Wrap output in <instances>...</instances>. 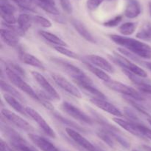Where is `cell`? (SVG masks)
<instances>
[{
    "mask_svg": "<svg viewBox=\"0 0 151 151\" xmlns=\"http://www.w3.org/2000/svg\"><path fill=\"white\" fill-rule=\"evenodd\" d=\"M109 36L112 41L138 57L145 59H151V47L149 44L125 36L111 34Z\"/></svg>",
    "mask_w": 151,
    "mask_h": 151,
    "instance_id": "obj_1",
    "label": "cell"
},
{
    "mask_svg": "<svg viewBox=\"0 0 151 151\" xmlns=\"http://www.w3.org/2000/svg\"><path fill=\"white\" fill-rule=\"evenodd\" d=\"M4 72H5V74L7 75V77L10 80V82H12V84H14L16 87L20 89L21 90L24 92L25 93H27L28 96H30L34 100L39 102V97H38V93H36L32 88V87L29 85L23 79L22 76L15 72L8 65H6L5 68H4Z\"/></svg>",
    "mask_w": 151,
    "mask_h": 151,
    "instance_id": "obj_2",
    "label": "cell"
},
{
    "mask_svg": "<svg viewBox=\"0 0 151 151\" xmlns=\"http://www.w3.org/2000/svg\"><path fill=\"white\" fill-rule=\"evenodd\" d=\"M110 59L113 61L114 63L120 66L122 69H125L141 78H146L147 77V73L145 70L140 68L137 64L131 62V59H127L124 55L121 54L120 53L114 52L113 56L109 55Z\"/></svg>",
    "mask_w": 151,
    "mask_h": 151,
    "instance_id": "obj_3",
    "label": "cell"
},
{
    "mask_svg": "<svg viewBox=\"0 0 151 151\" xmlns=\"http://www.w3.org/2000/svg\"><path fill=\"white\" fill-rule=\"evenodd\" d=\"M50 60L57 65H58L60 68H61L68 75L72 77V79L75 82L81 81H91L89 77L87 76L86 74L82 70H81L75 65H72V64L69 63L66 61L63 60V59H58V58H51Z\"/></svg>",
    "mask_w": 151,
    "mask_h": 151,
    "instance_id": "obj_4",
    "label": "cell"
},
{
    "mask_svg": "<svg viewBox=\"0 0 151 151\" xmlns=\"http://www.w3.org/2000/svg\"><path fill=\"white\" fill-rule=\"evenodd\" d=\"M105 84L114 91H116L117 93L124 95L125 97L131 98V99H135L137 101L145 100V97L144 96V95L142 94L141 92L137 91L136 89L122 82L111 80L108 82H105Z\"/></svg>",
    "mask_w": 151,
    "mask_h": 151,
    "instance_id": "obj_5",
    "label": "cell"
},
{
    "mask_svg": "<svg viewBox=\"0 0 151 151\" xmlns=\"http://www.w3.org/2000/svg\"><path fill=\"white\" fill-rule=\"evenodd\" d=\"M3 130L8 137L12 146L18 151H38L36 148L29 144L25 139H24L19 133H16L13 129L4 127Z\"/></svg>",
    "mask_w": 151,
    "mask_h": 151,
    "instance_id": "obj_6",
    "label": "cell"
},
{
    "mask_svg": "<svg viewBox=\"0 0 151 151\" xmlns=\"http://www.w3.org/2000/svg\"><path fill=\"white\" fill-rule=\"evenodd\" d=\"M61 109L66 113L69 116L72 117L75 119L78 120L80 122L85 123L87 124H93L94 121L90 116H88L86 113L83 112L81 109L75 107L72 104L68 102H63L61 104Z\"/></svg>",
    "mask_w": 151,
    "mask_h": 151,
    "instance_id": "obj_7",
    "label": "cell"
},
{
    "mask_svg": "<svg viewBox=\"0 0 151 151\" xmlns=\"http://www.w3.org/2000/svg\"><path fill=\"white\" fill-rule=\"evenodd\" d=\"M26 112L28 116L30 117L34 121L36 122L38 127L43 130V132L46 135H47L50 137L53 138V139H55L56 137L55 132L53 130V129L50 127V124L46 121V120L43 118L42 115L38 111L35 110H34L32 107H26Z\"/></svg>",
    "mask_w": 151,
    "mask_h": 151,
    "instance_id": "obj_8",
    "label": "cell"
},
{
    "mask_svg": "<svg viewBox=\"0 0 151 151\" xmlns=\"http://www.w3.org/2000/svg\"><path fill=\"white\" fill-rule=\"evenodd\" d=\"M32 75L35 79V81H37L38 85L43 89L44 93H46L50 98V99L55 101L60 100V97L59 93L42 74L37 72V71H32Z\"/></svg>",
    "mask_w": 151,
    "mask_h": 151,
    "instance_id": "obj_9",
    "label": "cell"
},
{
    "mask_svg": "<svg viewBox=\"0 0 151 151\" xmlns=\"http://www.w3.org/2000/svg\"><path fill=\"white\" fill-rule=\"evenodd\" d=\"M52 78L54 80L55 82L57 84L58 86L60 87L61 89H63V90H65L66 92H67L68 93H69L70 95L73 96L74 97H76L78 99H81L82 98V95L81 93L80 92V90L77 88L76 86L74 85L72 83H71L69 80L66 79L65 77L59 75L58 73H52L51 74Z\"/></svg>",
    "mask_w": 151,
    "mask_h": 151,
    "instance_id": "obj_10",
    "label": "cell"
},
{
    "mask_svg": "<svg viewBox=\"0 0 151 151\" xmlns=\"http://www.w3.org/2000/svg\"><path fill=\"white\" fill-rule=\"evenodd\" d=\"M1 115L10 122L16 125V127L22 129V130H25V131H32L33 130L32 126L29 124L28 121H27L24 118H22L21 116L18 115L15 113L11 112L9 110L5 109V108H2L1 109Z\"/></svg>",
    "mask_w": 151,
    "mask_h": 151,
    "instance_id": "obj_11",
    "label": "cell"
},
{
    "mask_svg": "<svg viewBox=\"0 0 151 151\" xmlns=\"http://www.w3.org/2000/svg\"><path fill=\"white\" fill-rule=\"evenodd\" d=\"M66 132L68 136L81 147L84 148L87 151H103L100 150L97 147H96L92 143L87 140L78 131L74 130L72 127H66Z\"/></svg>",
    "mask_w": 151,
    "mask_h": 151,
    "instance_id": "obj_12",
    "label": "cell"
},
{
    "mask_svg": "<svg viewBox=\"0 0 151 151\" xmlns=\"http://www.w3.org/2000/svg\"><path fill=\"white\" fill-rule=\"evenodd\" d=\"M89 100L96 107L103 110L105 112L111 114V115H113L116 117L123 116V113L119 110V109H118L113 104L108 102L106 99H100V98L97 97H91Z\"/></svg>",
    "mask_w": 151,
    "mask_h": 151,
    "instance_id": "obj_13",
    "label": "cell"
},
{
    "mask_svg": "<svg viewBox=\"0 0 151 151\" xmlns=\"http://www.w3.org/2000/svg\"><path fill=\"white\" fill-rule=\"evenodd\" d=\"M113 121L118 124L119 127L123 128L128 133H131L134 136L137 137L142 138V139H145L143 134L142 133L139 127V123H134L132 121H128L126 120H124L123 118H121L119 117H115L113 118Z\"/></svg>",
    "mask_w": 151,
    "mask_h": 151,
    "instance_id": "obj_14",
    "label": "cell"
},
{
    "mask_svg": "<svg viewBox=\"0 0 151 151\" xmlns=\"http://www.w3.org/2000/svg\"><path fill=\"white\" fill-rule=\"evenodd\" d=\"M86 58L88 62L94 65V66L103 70L106 72L110 73H112L114 72V68L112 66L111 62H109L105 58L102 57V56H98V55L91 54L86 56Z\"/></svg>",
    "mask_w": 151,
    "mask_h": 151,
    "instance_id": "obj_15",
    "label": "cell"
},
{
    "mask_svg": "<svg viewBox=\"0 0 151 151\" xmlns=\"http://www.w3.org/2000/svg\"><path fill=\"white\" fill-rule=\"evenodd\" d=\"M28 136L29 139L35 144V146L38 147L42 151H60L55 145L42 136L30 133L28 134Z\"/></svg>",
    "mask_w": 151,
    "mask_h": 151,
    "instance_id": "obj_16",
    "label": "cell"
},
{
    "mask_svg": "<svg viewBox=\"0 0 151 151\" xmlns=\"http://www.w3.org/2000/svg\"><path fill=\"white\" fill-rule=\"evenodd\" d=\"M70 22L72 24V25L73 26V28H75V30L83 38H85L86 41H89L91 43H96L95 38L93 36L92 34L91 33L89 30L87 29L86 27L85 26L83 23L82 22H81L78 19H75V18H72L70 19Z\"/></svg>",
    "mask_w": 151,
    "mask_h": 151,
    "instance_id": "obj_17",
    "label": "cell"
},
{
    "mask_svg": "<svg viewBox=\"0 0 151 151\" xmlns=\"http://www.w3.org/2000/svg\"><path fill=\"white\" fill-rule=\"evenodd\" d=\"M1 38L2 41L10 47H17L19 44V35L11 30L1 28Z\"/></svg>",
    "mask_w": 151,
    "mask_h": 151,
    "instance_id": "obj_18",
    "label": "cell"
},
{
    "mask_svg": "<svg viewBox=\"0 0 151 151\" xmlns=\"http://www.w3.org/2000/svg\"><path fill=\"white\" fill-rule=\"evenodd\" d=\"M19 59L24 64L30 65V66L34 67L35 68H38V69L42 70H45V67H44L42 62H41L38 58L34 56L33 55L29 54V53H26L24 51H20L19 53Z\"/></svg>",
    "mask_w": 151,
    "mask_h": 151,
    "instance_id": "obj_19",
    "label": "cell"
},
{
    "mask_svg": "<svg viewBox=\"0 0 151 151\" xmlns=\"http://www.w3.org/2000/svg\"><path fill=\"white\" fill-rule=\"evenodd\" d=\"M142 12L141 5L138 0H129L125 7L124 15L129 19H135Z\"/></svg>",
    "mask_w": 151,
    "mask_h": 151,
    "instance_id": "obj_20",
    "label": "cell"
},
{
    "mask_svg": "<svg viewBox=\"0 0 151 151\" xmlns=\"http://www.w3.org/2000/svg\"><path fill=\"white\" fill-rule=\"evenodd\" d=\"M76 83L78 86H80V87H81V88H83L84 90H86V92H88L90 94L92 95L93 97H97V98H100V99H106V96H105L104 93L94 87L92 81H91H91H78V82Z\"/></svg>",
    "mask_w": 151,
    "mask_h": 151,
    "instance_id": "obj_21",
    "label": "cell"
},
{
    "mask_svg": "<svg viewBox=\"0 0 151 151\" xmlns=\"http://www.w3.org/2000/svg\"><path fill=\"white\" fill-rule=\"evenodd\" d=\"M3 98H4V101L11 107L12 108L17 111L18 113H21L22 115H27L26 112V107H24L23 105L20 103L19 99H16L14 96L9 95L7 93H4L3 94Z\"/></svg>",
    "mask_w": 151,
    "mask_h": 151,
    "instance_id": "obj_22",
    "label": "cell"
},
{
    "mask_svg": "<svg viewBox=\"0 0 151 151\" xmlns=\"http://www.w3.org/2000/svg\"><path fill=\"white\" fill-rule=\"evenodd\" d=\"M83 65H85L86 68L90 72L94 74V75H95L97 78L101 79L102 81H103L104 82H108V81L111 80V79L110 76L106 73V71L100 69V68H97V67L94 66V65L91 64L90 62H83Z\"/></svg>",
    "mask_w": 151,
    "mask_h": 151,
    "instance_id": "obj_23",
    "label": "cell"
},
{
    "mask_svg": "<svg viewBox=\"0 0 151 151\" xmlns=\"http://www.w3.org/2000/svg\"><path fill=\"white\" fill-rule=\"evenodd\" d=\"M32 22H33V16L27 13H22L19 15L17 19L18 26L24 33L31 28Z\"/></svg>",
    "mask_w": 151,
    "mask_h": 151,
    "instance_id": "obj_24",
    "label": "cell"
},
{
    "mask_svg": "<svg viewBox=\"0 0 151 151\" xmlns=\"http://www.w3.org/2000/svg\"><path fill=\"white\" fill-rule=\"evenodd\" d=\"M0 11L1 19L15 16L16 7L9 1V0H0Z\"/></svg>",
    "mask_w": 151,
    "mask_h": 151,
    "instance_id": "obj_25",
    "label": "cell"
},
{
    "mask_svg": "<svg viewBox=\"0 0 151 151\" xmlns=\"http://www.w3.org/2000/svg\"><path fill=\"white\" fill-rule=\"evenodd\" d=\"M39 34L47 41H48L49 42H50L51 44H55V46H63V47H66L67 44L63 40H62L61 38H59L58 36H57L56 35H55L54 33H52L48 32V31L46 30H39Z\"/></svg>",
    "mask_w": 151,
    "mask_h": 151,
    "instance_id": "obj_26",
    "label": "cell"
},
{
    "mask_svg": "<svg viewBox=\"0 0 151 151\" xmlns=\"http://www.w3.org/2000/svg\"><path fill=\"white\" fill-rule=\"evenodd\" d=\"M33 1L35 4V5L41 7L42 10H44L47 13L52 15H60L59 10H58L57 7L55 6V4H54V3L40 1V0H33Z\"/></svg>",
    "mask_w": 151,
    "mask_h": 151,
    "instance_id": "obj_27",
    "label": "cell"
},
{
    "mask_svg": "<svg viewBox=\"0 0 151 151\" xmlns=\"http://www.w3.org/2000/svg\"><path fill=\"white\" fill-rule=\"evenodd\" d=\"M97 133V136L100 138L101 140H103V142L106 144H107L109 147H114L115 145V140L113 137H112L111 135L110 134L109 131L106 129H100V130H97L96 132Z\"/></svg>",
    "mask_w": 151,
    "mask_h": 151,
    "instance_id": "obj_28",
    "label": "cell"
},
{
    "mask_svg": "<svg viewBox=\"0 0 151 151\" xmlns=\"http://www.w3.org/2000/svg\"><path fill=\"white\" fill-rule=\"evenodd\" d=\"M137 38L142 40H150L151 39V23L146 22L145 23L139 30L136 34Z\"/></svg>",
    "mask_w": 151,
    "mask_h": 151,
    "instance_id": "obj_29",
    "label": "cell"
},
{
    "mask_svg": "<svg viewBox=\"0 0 151 151\" xmlns=\"http://www.w3.org/2000/svg\"><path fill=\"white\" fill-rule=\"evenodd\" d=\"M137 24L135 22H125L119 27V32L122 34V36L132 35L137 29Z\"/></svg>",
    "mask_w": 151,
    "mask_h": 151,
    "instance_id": "obj_30",
    "label": "cell"
},
{
    "mask_svg": "<svg viewBox=\"0 0 151 151\" xmlns=\"http://www.w3.org/2000/svg\"><path fill=\"white\" fill-rule=\"evenodd\" d=\"M1 88L3 91L7 93V94L11 95L19 100H23V96H22V94L15 87H13L10 84H7L6 81H3V80L1 81Z\"/></svg>",
    "mask_w": 151,
    "mask_h": 151,
    "instance_id": "obj_31",
    "label": "cell"
},
{
    "mask_svg": "<svg viewBox=\"0 0 151 151\" xmlns=\"http://www.w3.org/2000/svg\"><path fill=\"white\" fill-rule=\"evenodd\" d=\"M11 1L23 10L32 12L36 10L37 6L34 3L33 0H11Z\"/></svg>",
    "mask_w": 151,
    "mask_h": 151,
    "instance_id": "obj_32",
    "label": "cell"
},
{
    "mask_svg": "<svg viewBox=\"0 0 151 151\" xmlns=\"http://www.w3.org/2000/svg\"><path fill=\"white\" fill-rule=\"evenodd\" d=\"M54 49L58 52V53H60L61 55L65 56H67V57L71 58V59H79L80 57L76 53H75L72 50H69L68 48H66V47H63V46H54Z\"/></svg>",
    "mask_w": 151,
    "mask_h": 151,
    "instance_id": "obj_33",
    "label": "cell"
},
{
    "mask_svg": "<svg viewBox=\"0 0 151 151\" xmlns=\"http://www.w3.org/2000/svg\"><path fill=\"white\" fill-rule=\"evenodd\" d=\"M125 100L128 102V103L130 104V105H131V106L134 108V109H136L137 111H139V113H141L143 114V115H146L147 117H148V118H151V115L149 114V113L147 112V111L145 109V108L143 107L142 105H140L137 102V100L131 99V98H128V97H125Z\"/></svg>",
    "mask_w": 151,
    "mask_h": 151,
    "instance_id": "obj_34",
    "label": "cell"
},
{
    "mask_svg": "<svg viewBox=\"0 0 151 151\" xmlns=\"http://www.w3.org/2000/svg\"><path fill=\"white\" fill-rule=\"evenodd\" d=\"M33 22H35V24L42 27V28H49L52 27V22L49 19L44 17V16H38V15L33 16Z\"/></svg>",
    "mask_w": 151,
    "mask_h": 151,
    "instance_id": "obj_35",
    "label": "cell"
},
{
    "mask_svg": "<svg viewBox=\"0 0 151 151\" xmlns=\"http://www.w3.org/2000/svg\"><path fill=\"white\" fill-rule=\"evenodd\" d=\"M135 84L137 85V87H138V89L140 90L141 93H147V94L151 95V84H150L145 82L144 81L140 79L139 81H138L137 83H135Z\"/></svg>",
    "mask_w": 151,
    "mask_h": 151,
    "instance_id": "obj_36",
    "label": "cell"
},
{
    "mask_svg": "<svg viewBox=\"0 0 151 151\" xmlns=\"http://www.w3.org/2000/svg\"><path fill=\"white\" fill-rule=\"evenodd\" d=\"M54 115L55 116V118H57L58 121H60V122L63 123V124H67V125L70 126V127H72V128L74 127V128L78 129V130H82V127H80L78 124H75V123L72 122V121H71L70 120L66 119V118H65L64 117H63L61 115H60V114L57 113H54Z\"/></svg>",
    "mask_w": 151,
    "mask_h": 151,
    "instance_id": "obj_37",
    "label": "cell"
},
{
    "mask_svg": "<svg viewBox=\"0 0 151 151\" xmlns=\"http://www.w3.org/2000/svg\"><path fill=\"white\" fill-rule=\"evenodd\" d=\"M59 1H60V6L63 11L67 14H71L73 11V7H72L70 0H59Z\"/></svg>",
    "mask_w": 151,
    "mask_h": 151,
    "instance_id": "obj_38",
    "label": "cell"
},
{
    "mask_svg": "<svg viewBox=\"0 0 151 151\" xmlns=\"http://www.w3.org/2000/svg\"><path fill=\"white\" fill-rule=\"evenodd\" d=\"M122 20V16H120V15H119V16H115V17L113 18V19L106 22L103 25H104V26L108 27V28H113V27L117 26V25L119 24V22H120Z\"/></svg>",
    "mask_w": 151,
    "mask_h": 151,
    "instance_id": "obj_39",
    "label": "cell"
},
{
    "mask_svg": "<svg viewBox=\"0 0 151 151\" xmlns=\"http://www.w3.org/2000/svg\"><path fill=\"white\" fill-rule=\"evenodd\" d=\"M104 1L105 0H87L86 6L88 10H94Z\"/></svg>",
    "mask_w": 151,
    "mask_h": 151,
    "instance_id": "obj_40",
    "label": "cell"
},
{
    "mask_svg": "<svg viewBox=\"0 0 151 151\" xmlns=\"http://www.w3.org/2000/svg\"><path fill=\"white\" fill-rule=\"evenodd\" d=\"M139 127L140 130H141L143 136H144L146 139H148L151 140V129L148 128V127L143 125V124H139Z\"/></svg>",
    "mask_w": 151,
    "mask_h": 151,
    "instance_id": "obj_41",
    "label": "cell"
},
{
    "mask_svg": "<svg viewBox=\"0 0 151 151\" xmlns=\"http://www.w3.org/2000/svg\"><path fill=\"white\" fill-rule=\"evenodd\" d=\"M124 113H125V115H127L128 117H129L131 119H132L133 121H135L136 123H139V118L137 116V115H136L135 113L134 112V111L131 110L130 108L128 107H125L124 108Z\"/></svg>",
    "mask_w": 151,
    "mask_h": 151,
    "instance_id": "obj_42",
    "label": "cell"
},
{
    "mask_svg": "<svg viewBox=\"0 0 151 151\" xmlns=\"http://www.w3.org/2000/svg\"><path fill=\"white\" fill-rule=\"evenodd\" d=\"M8 66L10 67L12 70H13L15 72L17 73H19V75L22 76H25V73H24V70L22 69L20 66H19L18 65H16V64L11 62V63H10V65H9Z\"/></svg>",
    "mask_w": 151,
    "mask_h": 151,
    "instance_id": "obj_43",
    "label": "cell"
},
{
    "mask_svg": "<svg viewBox=\"0 0 151 151\" xmlns=\"http://www.w3.org/2000/svg\"><path fill=\"white\" fill-rule=\"evenodd\" d=\"M0 144H1V151H13L2 139L1 140Z\"/></svg>",
    "mask_w": 151,
    "mask_h": 151,
    "instance_id": "obj_44",
    "label": "cell"
},
{
    "mask_svg": "<svg viewBox=\"0 0 151 151\" xmlns=\"http://www.w3.org/2000/svg\"><path fill=\"white\" fill-rule=\"evenodd\" d=\"M140 63L142 65H144L146 68L149 69L151 71V62H143V61H141Z\"/></svg>",
    "mask_w": 151,
    "mask_h": 151,
    "instance_id": "obj_45",
    "label": "cell"
},
{
    "mask_svg": "<svg viewBox=\"0 0 151 151\" xmlns=\"http://www.w3.org/2000/svg\"><path fill=\"white\" fill-rule=\"evenodd\" d=\"M142 148L145 151H151V147L148 145H142Z\"/></svg>",
    "mask_w": 151,
    "mask_h": 151,
    "instance_id": "obj_46",
    "label": "cell"
},
{
    "mask_svg": "<svg viewBox=\"0 0 151 151\" xmlns=\"http://www.w3.org/2000/svg\"><path fill=\"white\" fill-rule=\"evenodd\" d=\"M40 1H48V2H51V3H54V4H55V0H40Z\"/></svg>",
    "mask_w": 151,
    "mask_h": 151,
    "instance_id": "obj_47",
    "label": "cell"
},
{
    "mask_svg": "<svg viewBox=\"0 0 151 151\" xmlns=\"http://www.w3.org/2000/svg\"><path fill=\"white\" fill-rule=\"evenodd\" d=\"M148 7H149V12H150V14L151 16V1L148 3Z\"/></svg>",
    "mask_w": 151,
    "mask_h": 151,
    "instance_id": "obj_48",
    "label": "cell"
},
{
    "mask_svg": "<svg viewBox=\"0 0 151 151\" xmlns=\"http://www.w3.org/2000/svg\"><path fill=\"white\" fill-rule=\"evenodd\" d=\"M147 120H148V122H149V124H150V125H151V118H148V119H147Z\"/></svg>",
    "mask_w": 151,
    "mask_h": 151,
    "instance_id": "obj_49",
    "label": "cell"
},
{
    "mask_svg": "<svg viewBox=\"0 0 151 151\" xmlns=\"http://www.w3.org/2000/svg\"><path fill=\"white\" fill-rule=\"evenodd\" d=\"M132 151H139V150H133Z\"/></svg>",
    "mask_w": 151,
    "mask_h": 151,
    "instance_id": "obj_50",
    "label": "cell"
},
{
    "mask_svg": "<svg viewBox=\"0 0 151 151\" xmlns=\"http://www.w3.org/2000/svg\"><path fill=\"white\" fill-rule=\"evenodd\" d=\"M108 1H114V0H108Z\"/></svg>",
    "mask_w": 151,
    "mask_h": 151,
    "instance_id": "obj_51",
    "label": "cell"
}]
</instances>
